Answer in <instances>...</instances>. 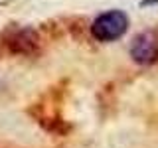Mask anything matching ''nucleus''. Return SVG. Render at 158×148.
Segmentation results:
<instances>
[{
  "instance_id": "obj_1",
  "label": "nucleus",
  "mask_w": 158,
  "mask_h": 148,
  "mask_svg": "<svg viewBox=\"0 0 158 148\" xmlns=\"http://www.w3.org/2000/svg\"><path fill=\"white\" fill-rule=\"evenodd\" d=\"M128 30V16L123 10H109L95 18L91 34L99 42H115L123 38Z\"/></svg>"
},
{
  "instance_id": "obj_2",
  "label": "nucleus",
  "mask_w": 158,
  "mask_h": 148,
  "mask_svg": "<svg viewBox=\"0 0 158 148\" xmlns=\"http://www.w3.org/2000/svg\"><path fill=\"white\" fill-rule=\"evenodd\" d=\"M131 57L140 65H150L158 57V38L154 32H142L131 43Z\"/></svg>"
},
{
  "instance_id": "obj_3",
  "label": "nucleus",
  "mask_w": 158,
  "mask_h": 148,
  "mask_svg": "<svg viewBox=\"0 0 158 148\" xmlns=\"http://www.w3.org/2000/svg\"><path fill=\"white\" fill-rule=\"evenodd\" d=\"M10 46H12L14 51H32L34 47L38 46V36H36V32L34 30H30V28H20L14 32V36L10 38Z\"/></svg>"
}]
</instances>
